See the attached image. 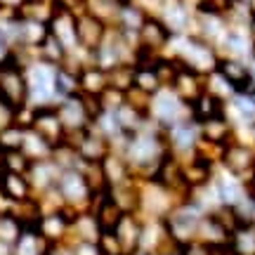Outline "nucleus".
<instances>
[{"instance_id": "bb28decb", "label": "nucleus", "mask_w": 255, "mask_h": 255, "mask_svg": "<svg viewBox=\"0 0 255 255\" xmlns=\"http://www.w3.org/2000/svg\"><path fill=\"white\" fill-rule=\"evenodd\" d=\"M21 232H24V227L12 213H0V241L14 246V241L19 239Z\"/></svg>"}, {"instance_id": "f8f14e48", "label": "nucleus", "mask_w": 255, "mask_h": 255, "mask_svg": "<svg viewBox=\"0 0 255 255\" xmlns=\"http://www.w3.org/2000/svg\"><path fill=\"white\" fill-rule=\"evenodd\" d=\"M59 175H62V170L57 168V163L52 158H47V161H33L31 168L26 170V180L31 184V189H33V196L57 187Z\"/></svg>"}, {"instance_id": "72a5a7b5", "label": "nucleus", "mask_w": 255, "mask_h": 255, "mask_svg": "<svg viewBox=\"0 0 255 255\" xmlns=\"http://www.w3.org/2000/svg\"><path fill=\"white\" fill-rule=\"evenodd\" d=\"M132 255H154V253H144V251H135Z\"/></svg>"}, {"instance_id": "f257e3e1", "label": "nucleus", "mask_w": 255, "mask_h": 255, "mask_svg": "<svg viewBox=\"0 0 255 255\" xmlns=\"http://www.w3.org/2000/svg\"><path fill=\"white\" fill-rule=\"evenodd\" d=\"M24 64L14 50L0 62V102L14 111H21L28 107V85Z\"/></svg>"}, {"instance_id": "7c9ffc66", "label": "nucleus", "mask_w": 255, "mask_h": 255, "mask_svg": "<svg viewBox=\"0 0 255 255\" xmlns=\"http://www.w3.org/2000/svg\"><path fill=\"white\" fill-rule=\"evenodd\" d=\"M24 2H26V0H0V7L2 9H14V12H17Z\"/></svg>"}, {"instance_id": "a878e982", "label": "nucleus", "mask_w": 255, "mask_h": 255, "mask_svg": "<svg viewBox=\"0 0 255 255\" xmlns=\"http://www.w3.org/2000/svg\"><path fill=\"white\" fill-rule=\"evenodd\" d=\"M0 165L5 173H19V175H26V170L31 168V161H28L24 151H5L0 156Z\"/></svg>"}, {"instance_id": "dca6fc26", "label": "nucleus", "mask_w": 255, "mask_h": 255, "mask_svg": "<svg viewBox=\"0 0 255 255\" xmlns=\"http://www.w3.org/2000/svg\"><path fill=\"white\" fill-rule=\"evenodd\" d=\"M0 194L12 203H21V201L33 199V189L28 184L26 175L19 173H0Z\"/></svg>"}, {"instance_id": "c9c22d12", "label": "nucleus", "mask_w": 255, "mask_h": 255, "mask_svg": "<svg viewBox=\"0 0 255 255\" xmlns=\"http://www.w3.org/2000/svg\"><path fill=\"white\" fill-rule=\"evenodd\" d=\"M119 2H121V5H123V2H130V0H119Z\"/></svg>"}, {"instance_id": "f3484780", "label": "nucleus", "mask_w": 255, "mask_h": 255, "mask_svg": "<svg viewBox=\"0 0 255 255\" xmlns=\"http://www.w3.org/2000/svg\"><path fill=\"white\" fill-rule=\"evenodd\" d=\"M107 88H109V78H107V71H104V69L95 66V64L83 66L81 73H78V90H81V95L100 97Z\"/></svg>"}, {"instance_id": "39448f33", "label": "nucleus", "mask_w": 255, "mask_h": 255, "mask_svg": "<svg viewBox=\"0 0 255 255\" xmlns=\"http://www.w3.org/2000/svg\"><path fill=\"white\" fill-rule=\"evenodd\" d=\"M187 107L175 92L165 90V92H156L151 102H149V119L154 121L161 130H168L170 126L187 121L182 116V109Z\"/></svg>"}, {"instance_id": "0eeeda50", "label": "nucleus", "mask_w": 255, "mask_h": 255, "mask_svg": "<svg viewBox=\"0 0 255 255\" xmlns=\"http://www.w3.org/2000/svg\"><path fill=\"white\" fill-rule=\"evenodd\" d=\"M218 165H222L225 173L244 180V184H246L248 175L253 173V168H255V149H251V146H246V144L229 142V144L225 146V151H222V158H220Z\"/></svg>"}, {"instance_id": "5701e85b", "label": "nucleus", "mask_w": 255, "mask_h": 255, "mask_svg": "<svg viewBox=\"0 0 255 255\" xmlns=\"http://www.w3.org/2000/svg\"><path fill=\"white\" fill-rule=\"evenodd\" d=\"M66 47L57 40L52 33H47V38L38 45V59L40 62H47V64H52V66H62L64 59H66Z\"/></svg>"}, {"instance_id": "c85d7f7f", "label": "nucleus", "mask_w": 255, "mask_h": 255, "mask_svg": "<svg viewBox=\"0 0 255 255\" xmlns=\"http://www.w3.org/2000/svg\"><path fill=\"white\" fill-rule=\"evenodd\" d=\"M97 246H100L102 255H126L114 232H102L100 239H97Z\"/></svg>"}, {"instance_id": "423d86ee", "label": "nucleus", "mask_w": 255, "mask_h": 255, "mask_svg": "<svg viewBox=\"0 0 255 255\" xmlns=\"http://www.w3.org/2000/svg\"><path fill=\"white\" fill-rule=\"evenodd\" d=\"M31 130H36L38 135L52 146V151H55L57 146H62L64 142H66V130H64L62 121H59V114H57L55 104H47V107H33Z\"/></svg>"}, {"instance_id": "f03ea898", "label": "nucleus", "mask_w": 255, "mask_h": 255, "mask_svg": "<svg viewBox=\"0 0 255 255\" xmlns=\"http://www.w3.org/2000/svg\"><path fill=\"white\" fill-rule=\"evenodd\" d=\"M24 73H26V85H28V107H47V104H55L57 66L36 59V62L26 64Z\"/></svg>"}, {"instance_id": "412c9836", "label": "nucleus", "mask_w": 255, "mask_h": 255, "mask_svg": "<svg viewBox=\"0 0 255 255\" xmlns=\"http://www.w3.org/2000/svg\"><path fill=\"white\" fill-rule=\"evenodd\" d=\"M21 151L26 156L28 161L33 163V161H47L50 156H52V146L47 144L43 137L38 135L36 130H31L26 128V132H24V144H21Z\"/></svg>"}, {"instance_id": "c756f323", "label": "nucleus", "mask_w": 255, "mask_h": 255, "mask_svg": "<svg viewBox=\"0 0 255 255\" xmlns=\"http://www.w3.org/2000/svg\"><path fill=\"white\" fill-rule=\"evenodd\" d=\"M71 255H102L97 241H66Z\"/></svg>"}, {"instance_id": "2f4dec72", "label": "nucleus", "mask_w": 255, "mask_h": 255, "mask_svg": "<svg viewBox=\"0 0 255 255\" xmlns=\"http://www.w3.org/2000/svg\"><path fill=\"white\" fill-rule=\"evenodd\" d=\"M246 189L251 196H255V168H253V173L248 175V180H246Z\"/></svg>"}, {"instance_id": "9d476101", "label": "nucleus", "mask_w": 255, "mask_h": 255, "mask_svg": "<svg viewBox=\"0 0 255 255\" xmlns=\"http://www.w3.org/2000/svg\"><path fill=\"white\" fill-rule=\"evenodd\" d=\"M170 38H173V33L168 31V26H165L158 17H146L144 24L137 31L139 50H146V52H151V55L161 52V50L170 43Z\"/></svg>"}, {"instance_id": "aec40b11", "label": "nucleus", "mask_w": 255, "mask_h": 255, "mask_svg": "<svg viewBox=\"0 0 255 255\" xmlns=\"http://www.w3.org/2000/svg\"><path fill=\"white\" fill-rule=\"evenodd\" d=\"M12 248H14V255H47L52 246L38 234L36 227H28L19 234Z\"/></svg>"}, {"instance_id": "6ab92c4d", "label": "nucleus", "mask_w": 255, "mask_h": 255, "mask_svg": "<svg viewBox=\"0 0 255 255\" xmlns=\"http://www.w3.org/2000/svg\"><path fill=\"white\" fill-rule=\"evenodd\" d=\"M102 170H104V180H107V187H119L123 182H130L135 175L130 170V165L126 163V158L116 151H111L104 161H102Z\"/></svg>"}, {"instance_id": "b1692460", "label": "nucleus", "mask_w": 255, "mask_h": 255, "mask_svg": "<svg viewBox=\"0 0 255 255\" xmlns=\"http://www.w3.org/2000/svg\"><path fill=\"white\" fill-rule=\"evenodd\" d=\"M229 248L239 255H255V225H244L229 237Z\"/></svg>"}, {"instance_id": "cd10ccee", "label": "nucleus", "mask_w": 255, "mask_h": 255, "mask_svg": "<svg viewBox=\"0 0 255 255\" xmlns=\"http://www.w3.org/2000/svg\"><path fill=\"white\" fill-rule=\"evenodd\" d=\"M161 14H163V19H161V21L168 26V31H170V33H180V31L187 26V21H189L182 5H170V7H163V12H161Z\"/></svg>"}, {"instance_id": "2eb2a0df", "label": "nucleus", "mask_w": 255, "mask_h": 255, "mask_svg": "<svg viewBox=\"0 0 255 255\" xmlns=\"http://www.w3.org/2000/svg\"><path fill=\"white\" fill-rule=\"evenodd\" d=\"M215 71L225 78V81L232 85V90L234 92H241V95H246L251 90V71H248L246 66L237 59H218V66H215Z\"/></svg>"}, {"instance_id": "7ed1b4c3", "label": "nucleus", "mask_w": 255, "mask_h": 255, "mask_svg": "<svg viewBox=\"0 0 255 255\" xmlns=\"http://www.w3.org/2000/svg\"><path fill=\"white\" fill-rule=\"evenodd\" d=\"M175 62L189 69L194 73H201V76H208V73L215 71L220 57L213 52V47L203 40V38L196 36H184L180 40V47H177V55L173 57Z\"/></svg>"}, {"instance_id": "9b49d317", "label": "nucleus", "mask_w": 255, "mask_h": 255, "mask_svg": "<svg viewBox=\"0 0 255 255\" xmlns=\"http://www.w3.org/2000/svg\"><path fill=\"white\" fill-rule=\"evenodd\" d=\"M175 246L168 232H165L163 220H144L142 218V232H139V248L137 251H144V253H161L165 248Z\"/></svg>"}, {"instance_id": "473e14b6", "label": "nucleus", "mask_w": 255, "mask_h": 255, "mask_svg": "<svg viewBox=\"0 0 255 255\" xmlns=\"http://www.w3.org/2000/svg\"><path fill=\"white\" fill-rule=\"evenodd\" d=\"M0 255H14V248H12V244L0 241Z\"/></svg>"}, {"instance_id": "a211bd4d", "label": "nucleus", "mask_w": 255, "mask_h": 255, "mask_svg": "<svg viewBox=\"0 0 255 255\" xmlns=\"http://www.w3.org/2000/svg\"><path fill=\"white\" fill-rule=\"evenodd\" d=\"M199 135H201V142L225 146V144H229L232 126H229V121L225 119V116H215V119L201 121L199 123Z\"/></svg>"}, {"instance_id": "4468645a", "label": "nucleus", "mask_w": 255, "mask_h": 255, "mask_svg": "<svg viewBox=\"0 0 255 255\" xmlns=\"http://www.w3.org/2000/svg\"><path fill=\"white\" fill-rule=\"evenodd\" d=\"M229 237H232V234L215 220V215L206 213V215L199 220L196 239H194V241H199V244H203V246H208V248H222L229 244Z\"/></svg>"}, {"instance_id": "f704fd0d", "label": "nucleus", "mask_w": 255, "mask_h": 255, "mask_svg": "<svg viewBox=\"0 0 255 255\" xmlns=\"http://www.w3.org/2000/svg\"><path fill=\"white\" fill-rule=\"evenodd\" d=\"M251 31H253V40H255V19H253V24H251Z\"/></svg>"}, {"instance_id": "393cba45", "label": "nucleus", "mask_w": 255, "mask_h": 255, "mask_svg": "<svg viewBox=\"0 0 255 255\" xmlns=\"http://www.w3.org/2000/svg\"><path fill=\"white\" fill-rule=\"evenodd\" d=\"M24 132H26V128L21 126H9L5 130H0V154H5V151H19L21 144H24Z\"/></svg>"}, {"instance_id": "1a4fd4ad", "label": "nucleus", "mask_w": 255, "mask_h": 255, "mask_svg": "<svg viewBox=\"0 0 255 255\" xmlns=\"http://www.w3.org/2000/svg\"><path fill=\"white\" fill-rule=\"evenodd\" d=\"M57 114H59V121H62L66 135H76V132H83L92 126L90 116L85 111V102H83L81 95H73V97H64L55 104Z\"/></svg>"}, {"instance_id": "6e6552de", "label": "nucleus", "mask_w": 255, "mask_h": 255, "mask_svg": "<svg viewBox=\"0 0 255 255\" xmlns=\"http://www.w3.org/2000/svg\"><path fill=\"white\" fill-rule=\"evenodd\" d=\"M76 38H78V47L92 55L107 38V24L83 9L76 14Z\"/></svg>"}, {"instance_id": "20e7f679", "label": "nucleus", "mask_w": 255, "mask_h": 255, "mask_svg": "<svg viewBox=\"0 0 255 255\" xmlns=\"http://www.w3.org/2000/svg\"><path fill=\"white\" fill-rule=\"evenodd\" d=\"M57 191H59V196H62L64 206L76 208V210H88L90 208L92 196H95L78 168L62 170L59 180H57Z\"/></svg>"}, {"instance_id": "ddd939ff", "label": "nucleus", "mask_w": 255, "mask_h": 255, "mask_svg": "<svg viewBox=\"0 0 255 255\" xmlns=\"http://www.w3.org/2000/svg\"><path fill=\"white\" fill-rule=\"evenodd\" d=\"M139 232H142V218L137 213H123V218L119 220L114 234H116L126 255H132L139 248Z\"/></svg>"}, {"instance_id": "4be33fe9", "label": "nucleus", "mask_w": 255, "mask_h": 255, "mask_svg": "<svg viewBox=\"0 0 255 255\" xmlns=\"http://www.w3.org/2000/svg\"><path fill=\"white\" fill-rule=\"evenodd\" d=\"M132 88L139 92H144L149 97H154L156 92H161V81L156 76L154 66H135V76H132Z\"/></svg>"}]
</instances>
